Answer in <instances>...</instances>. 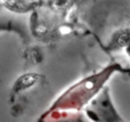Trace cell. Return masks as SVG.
I'll list each match as a JSON object with an SVG mask.
<instances>
[{
    "label": "cell",
    "instance_id": "obj_1",
    "mask_svg": "<svg viewBox=\"0 0 130 122\" xmlns=\"http://www.w3.org/2000/svg\"><path fill=\"white\" fill-rule=\"evenodd\" d=\"M77 2H86V0H77Z\"/></svg>",
    "mask_w": 130,
    "mask_h": 122
}]
</instances>
